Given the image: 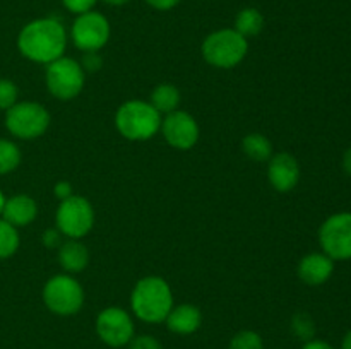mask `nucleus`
Wrapping results in <instances>:
<instances>
[{
  "label": "nucleus",
  "mask_w": 351,
  "mask_h": 349,
  "mask_svg": "<svg viewBox=\"0 0 351 349\" xmlns=\"http://www.w3.org/2000/svg\"><path fill=\"white\" fill-rule=\"evenodd\" d=\"M242 149L250 159L259 161V163L269 161L273 156V142L263 133H249L242 140Z\"/></svg>",
  "instance_id": "20"
},
{
  "label": "nucleus",
  "mask_w": 351,
  "mask_h": 349,
  "mask_svg": "<svg viewBox=\"0 0 351 349\" xmlns=\"http://www.w3.org/2000/svg\"><path fill=\"white\" fill-rule=\"evenodd\" d=\"M103 2H106L108 5L119 7V5H125V3H129L130 0H103Z\"/></svg>",
  "instance_id": "35"
},
{
  "label": "nucleus",
  "mask_w": 351,
  "mask_h": 349,
  "mask_svg": "<svg viewBox=\"0 0 351 349\" xmlns=\"http://www.w3.org/2000/svg\"><path fill=\"white\" fill-rule=\"evenodd\" d=\"M58 262L60 267L69 274H79L88 267L89 252L84 243L79 240L69 238L58 248Z\"/></svg>",
  "instance_id": "17"
},
{
  "label": "nucleus",
  "mask_w": 351,
  "mask_h": 349,
  "mask_svg": "<svg viewBox=\"0 0 351 349\" xmlns=\"http://www.w3.org/2000/svg\"><path fill=\"white\" fill-rule=\"evenodd\" d=\"M233 29L242 34L243 38L257 36L264 29L263 12L257 10L256 7H245V9H242L237 14L235 27Z\"/></svg>",
  "instance_id": "19"
},
{
  "label": "nucleus",
  "mask_w": 351,
  "mask_h": 349,
  "mask_svg": "<svg viewBox=\"0 0 351 349\" xmlns=\"http://www.w3.org/2000/svg\"><path fill=\"white\" fill-rule=\"evenodd\" d=\"M115 127L129 140H149L160 132L161 113L151 103L130 99L115 113Z\"/></svg>",
  "instance_id": "3"
},
{
  "label": "nucleus",
  "mask_w": 351,
  "mask_h": 349,
  "mask_svg": "<svg viewBox=\"0 0 351 349\" xmlns=\"http://www.w3.org/2000/svg\"><path fill=\"white\" fill-rule=\"evenodd\" d=\"M21 163V149L9 139H0V174L16 170Z\"/></svg>",
  "instance_id": "22"
},
{
  "label": "nucleus",
  "mask_w": 351,
  "mask_h": 349,
  "mask_svg": "<svg viewBox=\"0 0 351 349\" xmlns=\"http://www.w3.org/2000/svg\"><path fill=\"white\" fill-rule=\"evenodd\" d=\"M86 72L81 64L71 57H60L50 62L45 70V82L51 96L57 99H74L84 88Z\"/></svg>",
  "instance_id": "7"
},
{
  "label": "nucleus",
  "mask_w": 351,
  "mask_h": 349,
  "mask_svg": "<svg viewBox=\"0 0 351 349\" xmlns=\"http://www.w3.org/2000/svg\"><path fill=\"white\" fill-rule=\"evenodd\" d=\"M319 242L332 260L351 259V212H338L322 222Z\"/></svg>",
  "instance_id": "10"
},
{
  "label": "nucleus",
  "mask_w": 351,
  "mask_h": 349,
  "mask_svg": "<svg viewBox=\"0 0 351 349\" xmlns=\"http://www.w3.org/2000/svg\"><path fill=\"white\" fill-rule=\"evenodd\" d=\"M343 166H345V171L351 177V147L345 153V157H343Z\"/></svg>",
  "instance_id": "33"
},
{
  "label": "nucleus",
  "mask_w": 351,
  "mask_h": 349,
  "mask_svg": "<svg viewBox=\"0 0 351 349\" xmlns=\"http://www.w3.org/2000/svg\"><path fill=\"white\" fill-rule=\"evenodd\" d=\"M41 242L47 248L53 250V248H60V245L64 243V235L60 233V229L55 226V228H48L45 229L43 236H41Z\"/></svg>",
  "instance_id": "28"
},
{
  "label": "nucleus",
  "mask_w": 351,
  "mask_h": 349,
  "mask_svg": "<svg viewBox=\"0 0 351 349\" xmlns=\"http://www.w3.org/2000/svg\"><path fill=\"white\" fill-rule=\"evenodd\" d=\"M110 23L101 12L89 10L79 14L71 27V38L81 51H99L110 40Z\"/></svg>",
  "instance_id": "9"
},
{
  "label": "nucleus",
  "mask_w": 351,
  "mask_h": 349,
  "mask_svg": "<svg viewBox=\"0 0 351 349\" xmlns=\"http://www.w3.org/2000/svg\"><path fill=\"white\" fill-rule=\"evenodd\" d=\"M3 202H5V195L2 194V190H0V216H2V209H3Z\"/></svg>",
  "instance_id": "36"
},
{
  "label": "nucleus",
  "mask_w": 351,
  "mask_h": 349,
  "mask_svg": "<svg viewBox=\"0 0 351 349\" xmlns=\"http://www.w3.org/2000/svg\"><path fill=\"white\" fill-rule=\"evenodd\" d=\"M161 133L171 147L178 151H189L197 144L199 125L194 116L182 109L165 115L161 120Z\"/></svg>",
  "instance_id": "12"
},
{
  "label": "nucleus",
  "mask_w": 351,
  "mask_h": 349,
  "mask_svg": "<svg viewBox=\"0 0 351 349\" xmlns=\"http://www.w3.org/2000/svg\"><path fill=\"white\" fill-rule=\"evenodd\" d=\"M53 192H55V197H57L58 201H65V198H69L74 195L72 194V185L65 180L58 181V183L55 185Z\"/></svg>",
  "instance_id": "30"
},
{
  "label": "nucleus",
  "mask_w": 351,
  "mask_h": 349,
  "mask_svg": "<svg viewBox=\"0 0 351 349\" xmlns=\"http://www.w3.org/2000/svg\"><path fill=\"white\" fill-rule=\"evenodd\" d=\"M67 47V33L60 21L53 17H40L27 23L17 36L21 55L36 64L48 65L64 57Z\"/></svg>",
  "instance_id": "1"
},
{
  "label": "nucleus",
  "mask_w": 351,
  "mask_h": 349,
  "mask_svg": "<svg viewBox=\"0 0 351 349\" xmlns=\"http://www.w3.org/2000/svg\"><path fill=\"white\" fill-rule=\"evenodd\" d=\"M43 301L55 315H75L84 305V289L71 274H57L45 283Z\"/></svg>",
  "instance_id": "6"
},
{
  "label": "nucleus",
  "mask_w": 351,
  "mask_h": 349,
  "mask_svg": "<svg viewBox=\"0 0 351 349\" xmlns=\"http://www.w3.org/2000/svg\"><path fill=\"white\" fill-rule=\"evenodd\" d=\"M228 349H264L263 339L254 331H240L233 335Z\"/></svg>",
  "instance_id": "24"
},
{
  "label": "nucleus",
  "mask_w": 351,
  "mask_h": 349,
  "mask_svg": "<svg viewBox=\"0 0 351 349\" xmlns=\"http://www.w3.org/2000/svg\"><path fill=\"white\" fill-rule=\"evenodd\" d=\"M267 178L278 192H290L300 180V164L290 153H278L271 156L267 164Z\"/></svg>",
  "instance_id": "13"
},
{
  "label": "nucleus",
  "mask_w": 351,
  "mask_h": 349,
  "mask_svg": "<svg viewBox=\"0 0 351 349\" xmlns=\"http://www.w3.org/2000/svg\"><path fill=\"white\" fill-rule=\"evenodd\" d=\"M134 315L147 324H161L173 308V293L163 277L147 276L137 281L130 296Z\"/></svg>",
  "instance_id": "2"
},
{
  "label": "nucleus",
  "mask_w": 351,
  "mask_h": 349,
  "mask_svg": "<svg viewBox=\"0 0 351 349\" xmlns=\"http://www.w3.org/2000/svg\"><path fill=\"white\" fill-rule=\"evenodd\" d=\"M167 327L173 334L178 335H191L201 327L202 313L195 305L184 303L178 307L171 308V311L167 317Z\"/></svg>",
  "instance_id": "16"
},
{
  "label": "nucleus",
  "mask_w": 351,
  "mask_h": 349,
  "mask_svg": "<svg viewBox=\"0 0 351 349\" xmlns=\"http://www.w3.org/2000/svg\"><path fill=\"white\" fill-rule=\"evenodd\" d=\"M130 349H163L161 342L153 335H139L129 342Z\"/></svg>",
  "instance_id": "29"
},
{
  "label": "nucleus",
  "mask_w": 351,
  "mask_h": 349,
  "mask_svg": "<svg viewBox=\"0 0 351 349\" xmlns=\"http://www.w3.org/2000/svg\"><path fill=\"white\" fill-rule=\"evenodd\" d=\"M51 116L43 105L17 101L5 112V129L17 139H38L48 130Z\"/></svg>",
  "instance_id": "5"
},
{
  "label": "nucleus",
  "mask_w": 351,
  "mask_h": 349,
  "mask_svg": "<svg viewBox=\"0 0 351 349\" xmlns=\"http://www.w3.org/2000/svg\"><path fill=\"white\" fill-rule=\"evenodd\" d=\"M341 349H351V331L348 334L343 337V342H341Z\"/></svg>",
  "instance_id": "34"
},
{
  "label": "nucleus",
  "mask_w": 351,
  "mask_h": 349,
  "mask_svg": "<svg viewBox=\"0 0 351 349\" xmlns=\"http://www.w3.org/2000/svg\"><path fill=\"white\" fill-rule=\"evenodd\" d=\"M304 349H335L329 342L319 341V339H312V341L305 342Z\"/></svg>",
  "instance_id": "32"
},
{
  "label": "nucleus",
  "mask_w": 351,
  "mask_h": 349,
  "mask_svg": "<svg viewBox=\"0 0 351 349\" xmlns=\"http://www.w3.org/2000/svg\"><path fill=\"white\" fill-rule=\"evenodd\" d=\"M249 41L235 29H218L202 43V57L216 68H233L245 58Z\"/></svg>",
  "instance_id": "4"
},
{
  "label": "nucleus",
  "mask_w": 351,
  "mask_h": 349,
  "mask_svg": "<svg viewBox=\"0 0 351 349\" xmlns=\"http://www.w3.org/2000/svg\"><path fill=\"white\" fill-rule=\"evenodd\" d=\"M36 216L38 205L34 198L29 197V195L19 194L5 198L0 218L5 219L7 222H10L16 228H21V226L31 224L36 219Z\"/></svg>",
  "instance_id": "15"
},
{
  "label": "nucleus",
  "mask_w": 351,
  "mask_h": 349,
  "mask_svg": "<svg viewBox=\"0 0 351 349\" xmlns=\"http://www.w3.org/2000/svg\"><path fill=\"white\" fill-rule=\"evenodd\" d=\"M96 332L99 339L112 348L127 346L134 337L132 317L123 308H105L96 318Z\"/></svg>",
  "instance_id": "11"
},
{
  "label": "nucleus",
  "mask_w": 351,
  "mask_h": 349,
  "mask_svg": "<svg viewBox=\"0 0 351 349\" xmlns=\"http://www.w3.org/2000/svg\"><path fill=\"white\" fill-rule=\"evenodd\" d=\"M182 101V96L178 88L173 84H160L153 89L151 92V105L161 113V115H168V113L178 109Z\"/></svg>",
  "instance_id": "18"
},
{
  "label": "nucleus",
  "mask_w": 351,
  "mask_h": 349,
  "mask_svg": "<svg viewBox=\"0 0 351 349\" xmlns=\"http://www.w3.org/2000/svg\"><path fill=\"white\" fill-rule=\"evenodd\" d=\"M55 222L64 236L81 240L95 226V209L86 197L72 195L65 201H60L55 214Z\"/></svg>",
  "instance_id": "8"
},
{
  "label": "nucleus",
  "mask_w": 351,
  "mask_h": 349,
  "mask_svg": "<svg viewBox=\"0 0 351 349\" xmlns=\"http://www.w3.org/2000/svg\"><path fill=\"white\" fill-rule=\"evenodd\" d=\"M19 89L10 79H0V109L7 112L17 103Z\"/></svg>",
  "instance_id": "25"
},
{
  "label": "nucleus",
  "mask_w": 351,
  "mask_h": 349,
  "mask_svg": "<svg viewBox=\"0 0 351 349\" xmlns=\"http://www.w3.org/2000/svg\"><path fill=\"white\" fill-rule=\"evenodd\" d=\"M335 270V260L322 253H307L298 263V277L308 286H321Z\"/></svg>",
  "instance_id": "14"
},
{
  "label": "nucleus",
  "mask_w": 351,
  "mask_h": 349,
  "mask_svg": "<svg viewBox=\"0 0 351 349\" xmlns=\"http://www.w3.org/2000/svg\"><path fill=\"white\" fill-rule=\"evenodd\" d=\"M19 243L21 238L16 226L0 218V260L12 257L19 248Z\"/></svg>",
  "instance_id": "21"
},
{
  "label": "nucleus",
  "mask_w": 351,
  "mask_h": 349,
  "mask_svg": "<svg viewBox=\"0 0 351 349\" xmlns=\"http://www.w3.org/2000/svg\"><path fill=\"white\" fill-rule=\"evenodd\" d=\"M146 2L147 5H151L156 10H170L177 7L180 0H146Z\"/></svg>",
  "instance_id": "31"
},
{
  "label": "nucleus",
  "mask_w": 351,
  "mask_h": 349,
  "mask_svg": "<svg viewBox=\"0 0 351 349\" xmlns=\"http://www.w3.org/2000/svg\"><path fill=\"white\" fill-rule=\"evenodd\" d=\"M79 64L84 72H98L103 67V57L98 51H84Z\"/></svg>",
  "instance_id": "26"
},
{
  "label": "nucleus",
  "mask_w": 351,
  "mask_h": 349,
  "mask_svg": "<svg viewBox=\"0 0 351 349\" xmlns=\"http://www.w3.org/2000/svg\"><path fill=\"white\" fill-rule=\"evenodd\" d=\"M291 332L300 341H312L315 335V324L311 315L305 313V311L295 313L293 318H291Z\"/></svg>",
  "instance_id": "23"
},
{
  "label": "nucleus",
  "mask_w": 351,
  "mask_h": 349,
  "mask_svg": "<svg viewBox=\"0 0 351 349\" xmlns=\"http://www.w3.org/2000/svg\"><path fill=\"white\" fill-rule=\"evenodd\" d=\"M96 2H98V0H62L65 9H67L69 12L75 14V16L93 10V7L96 5Z\"/></svg>",
  "instance_id": "27"
}]
</instances>
